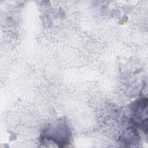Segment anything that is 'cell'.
I'll return each mask as SVG.
<instances>
[{"label":"cell","mask_w":148,"mask_h":148,"mask_svg":"<svg viewBox=\"0 0 148 148\" xmlns=\"http://www.w3.org/2000/svg\"><path fill=\"white\" fill-rule=\"evenodd\" d=\"M70 133L66 125L63 123H54L48 127L44 132V136L57 144L68 143Z\"/></svg>","instance_id":"1"}]
</instances>
